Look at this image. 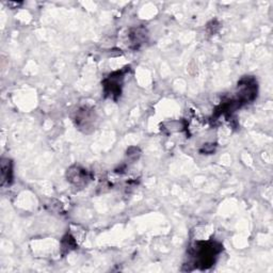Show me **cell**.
<instances>
[{
  "instance_id": "6da1fadb",
  "label": "cell",
  "mask_w": 273,
  "mask_h": 273,
  "mask_svg": "<svg viewBox=\"0 0 273 273\" xmlns=\"http://www.w3.org/2000/svg\"><path fill=\"white\" fill-rule=\"evenodd\" d=\"M222 250V246L216 241H197L190 248L189 253L194 259L195 268L207 269L215 264L216 258Z\"/></svg>"
},
{
  "instance_id": "7a4b0ae2",
  "label": "cell",
  "mask_w": 273,
  "mask_h": 273,
  "mask_svg": "<svg viewBox=\"0 0 273 273\" xmlns=\"http://www.w3.org/2000/svg\"><path fill=\"white\" fill-rule=\"evenodd\" d=\"M128 70L127 67H126L123 71L114 72L104 80V90H105V94H106L107 96H110L113 99H117L121 95V90H122L125 73Z\"/></svg>"
},
{
  "instance_id": "3957f363",
  "label": "cell",
  "mask_w": 273,
  "mask_h": 273,
  "mask_svg": "<svg viewBox=\"0 0 273 273\" xmlns=\"http://www.w3.org/2000/svg\"><path fill=\"white\" fill-rule=\"evenodd\" d=\"M90 180L87 170H83L81 167L74 165L70 170H67V181L76 186L86 185Z\"/></svg>"
},
{
  "instance_id": "277c9868",
  "label": "cell",
  "mask_w": 273,
  "mask_h": 273,
  "mask_svg": "<svg viewBox=\"0 0 273 273\" xmlns=\"http://www.w3.org/2000/svg\"><path fill=\"white\" fill-rule=\"evenodd\" d=\"M94 120H95V114H94L92 109L83 108L77 112L76 117V124L80 128H89L94 124Z\"/></svg>"
},
{
  "instance_id": "5b68a950",
  "label": "cell",
  "mask_w": 273,
  "mask_h": 273,
  "mask_svg": "<svg viewBox=\"0 0 273 273\" xmlns=\"http://www.w3.org/2000/svg\"><path fill=\"white\" fill-rule=\"evenodd\" d=\"M148 38V32H146V29L143 27H138L131 29L129 32V40L130 43L133 45L134 48H139L144 42H146Z\"/></svg>"
},
{
  "instance_id": "8992f818",
  "label": "cell",
  "mask_w": 273,
  "mask_h": 273,
  "mask_svg": "<svg viewBox=\"0 0 273 273\" xmlns=\"http://www.w3.org/2000/svg\"><path fill=\"white\" fill-rule=\"evenodd\" d=\"M13 171H12V162L9 159H3L2 161V185L5 186L7 183L10 185L12 183V176Z\"/></svg>"
}]
</instances>
